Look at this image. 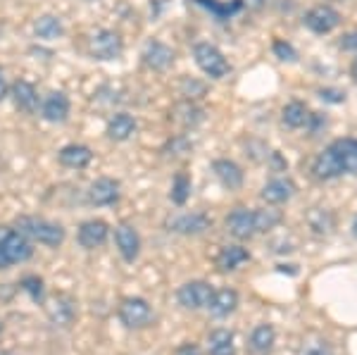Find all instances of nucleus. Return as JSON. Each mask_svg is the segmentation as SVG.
Masks as SVG:
<instances>
[{"label": "nucleus", "mask_w": 357, "mask_h": 355, "mask_svg": "<svg viewBox=\"0 0 357 355\" xmlns=\"http://www.w3.org/2000/svg\"><path fill=\"white\" fill-rule=\"evenodd\" d=\"M341 174H357V139H338L329 146Z\"/></svg>", "instance_id": "15"}, {"label": "nucleus", "mask_w": 357, "mask_h": 355, "mask_svg": "<svg viewBox=\"0 0 357 355\" xmlns=\"http://www.w3.org/2000/svg\"><path fill=\"white\" fill-rule=\"evenodd\" d=\"M350 74H353V79L357 82V57H355V62H353V65H350Z\"/></svg>", "instance_id": "41"}, {"label": "nucleus", "mask_w": 357, "mask_h": 355, "mask_svg": "<svg viewBox=\"0 0 357 355\" xmlns=\"http://www.w3.org/2000/svg\"><path fill=\"white\" fill-rule=\"evenodd\" d=\"M57 160L67 169H86L91 165V160H93V151L89 146H84V143H69V146L60 148Z\"/></svg>", "instance_id": "19"}, {"label": "nucleus", "mask_w": 357, "mask_h": 355, "mask_svg": "<svg viewBox=\"0 0 357 355\" xmlns=\"http://www.w3.org/2000/svg\"><path fill=\"white\" fill-rule=\"evenodd\" d=\"M341 48H343V50H353V53H357V31L345 33L343 41H341Z\"/></svg>", "instance_id": "36"}, {"label": "nucleus", "mask_w": 357, "mask_h": 355, "mask_svg": "<svg viewBox=\"0 0 357 355\" xmlns=\"http://www.w3.org/2000/svg\"><path fill=\"white\" fill-rule=\"evenodd\" d=\"M15 229L20 234H24L31 243H41V246H48V248H60L67 239V232L60 222L45 220V217H36V215L17 217Z\"/></svg>", "instance_id": "1"}, {"label": "nucleus", "mask_w": 357, "mask_h": 355, "mask_svg": "<svg viewBox=\"0 0 357 355\" xmlns=\"http://www.w3.org/2000/svg\"><path fill=\"white\" fill-rule=\"evenodd\" d=\"M20 289L24 291V294L31 299L33 303H43V296H45V289H43V279L41 277H33V274H29L20 282Z\"/></svg>", "instance_id": "31"}, {"label": "nucleus", "mask_w": 357, "mask_h": 355, "mask_svg": "<svg viewBox=\"0 0 357 355\" xmlns=\"http://www.w3.org/2000/svg\"><path fill=\"white\" fill-rule=\"evenodd\" d=\"M267 0H243V5H248L250 10H262Z\"/></svg>", "instance_id": "40"}, {"label": "nucleus", "mask_w": 357, "mask_h": 355, "mask_svg": "<svg viewBox=\"0 0 357 355\" xmlns=\"http://www.w3.org/2000/svg\"><path fill=\"white\" fill-rule=\"evenodd\" d=\"M117 317L119 322L124 324L126 329H148L155 322V312L153 305L141 296H129V299H122L117 308Z\"/></svg>", "instance_id": "3"}, {"label": "nucleus", "mask_w": 357, "mask_h": 355, "mask_svg": "<svg viewBox=\"0 0 357 355\" xmlns=\"http://www.w3.org/2000/svg\"><path fill=\"white\" fill-rule=\"evenodd\" d=\"M143 65L153 72H165L174 65V50L162 41H151L143 48Z\"/></svg>", "instance_id": "17"}, {"label": "nucleus", "mask_w": 357, "mask_h": 355, "mask_svg": "<svg viewBox=\"0 0 357 355\" xmlns=\"http://www.w3.org/2000/svg\"><path fill=\"white\" fill-rule=\"evenodd\" d=\"M338 24H341V15L331 5H317V8H312L305 15V27L314 33H329Z\"/></svg>", "instance_id": "14"}, {"label": "nucleus", "mask_w": 357, "mask_h": 355, "mask_svg": "<svg viewBox=\"0 0 357 355\" xmlns=\"http://www.w3.org/2000/svg\"><path fill=\"white\" fill-rule=\"evenodd\" d=\"M298 186L293 184L289 176H276V179L267 181L262 188V200L269 205H281V203H289V200L296 196Z\"/></svg>", "instance_id": "20"}, {"label": "nucleus", "mask_w": 357, "mask_h": 355, "mask_svg": "<svg viewBox=\"0 0 357 355\" xmlns=\"http://www.w3.org/2000/svg\"><path fill=\"white\" fill-rule=\"evenodd\" d=\"M0 331H3V319H0Z\"/></svg>", "instance_id": "43"}, {"label": "nucleus", "mask_w": 357, "mask_h": 355, "mask_svg": "<svg viewBox=\"0 0 357 355\" xmlns=\"http://www.w3.org/2000/svg\"><path fill=\"white\" fill-rule=\"evenodd\" d=\"M281 119H284V124L286 127H291V129H303V127H307L310 122L314 119V114L307 110V107L303 105V103H298V100H293L289 103V105L281 110Z\"/></svg>", "instance_id": "26"}, {"label": "nucleus", "mask_w": 357, "mask_h": 355, "mask_svg": "<svg viewBox=\"0 0 357 355\" xmlns=\"http://www.w3.org/2000/svg\"><path fill=\"white\" fill-rule=\"evenodd\" d=\"M227 232L238 241H248L257 234L255 227V213L248 208H234L227 217Z\"/></svg>", "instance_id": "13"}, {"label": "nucleus", "mask_w": 357, "mask_h": 355, "mask_svg": "<svg viewBox=\"0 0 357 355\" xmlns=\"http://www.w3.org/2000/svg\"><path fill=\"white\" fill-rule=\"evenodd\" d=\"M45 315L48 319L55 324V327H62V329H69L74 322H77V301L74 296L69 294H55L53 299L45 303Z\"/></svg>", "instance_id": "7"}, {"label": "nucleus", "mask_w": 357, "mask_h": 355, "mask_svg": "<svg viewBox=\"0 0 357 355\" xmlns=\"http://www.w3.org/2000/svg\"><path fill=\"white\" fill-rule=\"evenodd\" d=\"M172 119H174L176 124H181L183 129H193L205 119V112L195 105V100L186 98V100H181L174 105V114H172Z\"/></svg>", "instance_id": "25"}, {"label": "nucleus", "mask_w": 357, "mask_h": 355, "mask_svg": "<svg viewBox=\"0 0 357 355\" xmlns=\"http://www.w3.org/2000/svg\"><path fill=\"white\" fill-rule=\"evenodd\" d=\"M212 227V217L205 213H183L167 222V229L181 236H200Z\"/></svg>", "instance_id": "9"}, {"label": "nucleus", "mask_w": 357, "mask_h": 355, "mask_svg": "<svg viewBox=\"0 0 357 355\" xmlns=\"http://www.w3.org/2000/svg\"><path fill=\"white\" fill-rule=\"evenodd\" d=\"M181 93L186 96L188 100L203 98V96H205V84L195 82V79H183V82H181Z\"/></svg>", "instance_id": "33"}, {"label": "nucleus", "mask_w": 357, "mask_h": 355, "mask_svg": "<svg viewBox=\"0 0 357 355\" xmlns=\"http://www.w3.org/2000/svg\"><path fill=\"white\" fill-rule=\"evenodd\" d=\"M107 236H110V227L105 220H86L77 229V241L84 250H96L105 246Z\"/></svg>", "instance_id": "11"}, {"label": "nucleus", "mask_w": 357, "mask_h": 355, "mask_svg": "<svg viewBox=\"0 0 357 355\" xmlns=\"http://www.w3.org/2000/svg\"><path fill=\"white\" fill-rule=\"evenodd\" d=\"M212 296H215V289H212V284L203 282V279L186 282L183 286H178L176 291L178 305L186 308V310H207Z\"/></svg>", "instance_id": "6"}, {"label": "nucleus", "mask_w": 357, "mask_h": 355, "mask_svg": "<svg viewBox=\"0 0 357 355\" xmlns=\"http://www.w3.org/2000/svg\"><path fill=\"white\" fill-rule=\"evenodd\" d=\"M193 57H195V65L200 67V72L207 74L210 79H224L231 72L229 60L224 57L222 50L212 43H198L193 48Z\"/></svg>", "instance_id": "5"}, {"label": "nucleus", "mask_w": 357, "mask_h": 355, "mask_svg": "<svg viewBox=\"0 0 357 355\" xmlns=\"http://www.w3.org/2000/svg\"><path fill=\"white\" fill-rule=\"evenodd\" d=\"M122 53H124V41L117 31H112V29H98V31L91 33L89 55L93 57V60L110 62V60H117Z\"/></svg>", "instance_id": "4"}, {"label": "nucleus", "mask_w": 357, "mask_h": 355, "mask_svg": "<svg viewBox=\"0 0 357 355\" xmlns=\"http://www.w3.org/2000/svg\"><path fill=\"white\" fill-rule=\"evenodd\" d=\"M255 213V227H257V234H267L272 232V229H276L281 225V213L274 208H260V210H252Z\"/></svg>", "instance_id": "30"}, {"label": "nucleus", "mask_w": 357, "mask_h": 355, "mask_svg": "<svg viewBox=\"0 0 357 355\" xmlns=\"http://www.w3.org/2000/svg\"><path fill=\"white\" fill-rule=\"evenodd\" d=\"M188 196H191V176L186 172H176L174 181H172V191L169 198L174 205H186Z\"/></svg>", "instance_id": "29"}, {"label": "nucleus", "mask_w": 357, "mask_h": 355, "mask_svg": "<svg viewBox=\"0 0 357 355\" xmlns=\"http://www.w3.org/2000/svg\"><path fill=\"white\" fill-rule=\"evenodd\" d=\"M248 260H250L248 248H243V246H238V243H231V246H224L220 253H217L215 265H217V270H222V272H234Z\"/></svg>", "instance_id": "23"}, {"label": "nucleus", "mask_w": 357, "mask_h": 355, "mask_svg": "<svg viewBox=\"0 0 357 355\" xmlns=\"http://www.w3.org/2000/svg\"><path fill=\"white\" fill-rule=\"evenodd\" d=\"M33 31H36L38 38L43 41H53V38H60L65 33V27H62V20L55 15H41L36 22H33Z\"/></svg>", "instance_id": "27"}, {"label": "nucleus", "mask_w": 357, "mask_h": 355, "mask_svg": "<svg viewBox=\"0 0 357 355\" xmlns=\"http://www.w3.org/2000/svg\"><path fill=\"white\" fill-rule=\"evenodd\" d=\"M274 55L279 57V60H284V62H293L298 57L296 48H293L291 43H286V41H274Z\"/></svg>", "instance_id": "34"}, {"label": "nucleus", "mask_w": 357, "mask_h": 355, "mask_svg": "<svg viewBox=\"0 0 357 355\" xmlns=\"http://www.w3.org/2000/svg\"><path fill=\"white\" fill-rule=\"evenodd\" d=\"M122 196V184H119L117 179H112V176H100V179H96L93 184L89 186V191H86V198H89L91 205H96V208H107V205H114Z\"/></svg>", "instance_id": "8"}, {"label": "nucleus", "mask_w": 357, "mask_h": 355, "mask_svg": "<svg viewBox=\"0 0 357 355\" xmlns=\"http://www.w3.org/2000/svg\"><path fill=\"white\" fill-rule=\"evenodd\" d=\"M8 96H10V84H8V79H5L3 67H0V100H5Z\"/></svg>", "instance_id": "39"}, {"label": "nucleus", "mask_w": 357, "mask_h": 355, "mask_svg": "<svg viewBox=\"0 0 357 355\" xmlns=\"http://www.w3.org/2000/svg\"><path fill=\"white\" fill-rule=\"evenodd\" d=\"M207 355H234V334L229 329H215L207 336Z\"/></svg>", "instance_id": "28"}, {"label": "nucleus", "mask_w": 357, "mask_h": 355, "mask_svg": "<svg viewBox=\"0 0 357 355\" xmlns=\"http://www.w3.org/2000/svg\"><path fill=\"white\" fill-rule=\"evenodd\" d=\"M353 236L357 239V217H355V222H353Z\"/></svg>", "instance_id": "42"}, {"label": "nucleus", "mask_w": 357, "mask_h": 355, "mask_svg": "<svg viewBox=\"0 0 357 355\" xmlns=\"http://www.w3.org/2000/svg\"><path fill=\"white\" fill-rule=\"evenodd\" d=\"M105 134H107V139H110V141H117V143L129 141L131 136L136 134V119L131 117L129 112H117V114H112L110 122H107V127H105Z\"/></svg>", "instance_id": "22"}, {"label": "nucleus", "mask_w": 357, "mask_h": 355, "mask_svg": "<svg viewBox=\"0 0 357 355\" xmlns=\"http://www.w3.org/2000/svg\"><path fill=\"white\" fill-rule=\"evenodd\" d=\"M319 96L324 100H331V103H341L345 100V93H341V91H331V89H321L319 91Z\"/></svg>", "instance_id": "38"}, {"label": "nucleus", "mask_w": 357, "mask_h": 355, "mask_svg": "<svg viewBox=\"0 0 357 355\" xmlns=\"http://www.w3.org/2000/svg\"><path fill=\"white\" fill-rule=\"evenodd\" d=\"M236 308H238V294L227 286V289L215 291V296H212L207 310H210L212 317L224 319V317H229L231 312H236Z\"/></svg>", "instance_id": "24"}, {"label": "nucleus", "mask_w": 357, "mask_h": 355, "mask_svg": "<svg viewBox=\"0 0 357 355\" xmlns=\"http://www.w3.org/2000/svg\"><path fill=\"white\" fill-rule=\"evenodd\" d=\"M0 355H15V353H0Z\"/></svg>", "instance_id": "44"}, {"label": "nucleus", "mask_w": 357, "mask_h": 355, "mask_svg": "<svg viewBox=\"0 0 357 355\" xmlns=\"http://www.w3.org/2000/svg\"><path fill=\"white\" fill-rule=\"evenodd\" d=\"M10 96L15 100V107L24 114H36L41 110V96H38L36 86L26 79H17V82L10 86Z\"/></svg>", "instance_id": "12"}, {"label": "nucleus", "mask_w": 357, "mask_h": 355, "mask_svg": "<svg viewBox=\"0 0 357 355\" xmlns=\"http://www.w3.org/2000/svg\"><path fill=\"white\" fill-rule=\"evenodd\" d=\"M69 112H72V103H69L67 93H62V91H53L41 103V117L50 124L67 122Z\"/></svg>", "instance_id": "16"}, {"label": "nucleus", "mask_w": 357, "mask_h": 355, "mask_svg": "<svg viewBox=\"0 0 357 355\" xmlns=\"http://www.w3.org/2000/svg\"><path fill=\"white\" fill-rule=\"evenodd\" d=\"M191 148H193V143L188 141L186 136H174V139L165 146V153L167 156H186Z\"/></svg>", "instance_id": "32"}, {"label": "nucleus", "mask_w": 357, "mask_h": 355, "mask_svg": "<svg viewBox=\"0 0 357 355\" xmlns=\"http://www.w3.org/2000/svg\"><path fill=\"white\" fill-rule=\"evenodd\" d=\"M174 355H203V351H200L195 343H181L174 351Z\"/></svg>", "instance_id": "37"}, {"label": "nucleus", "mask_w": 357, "mask_h": 355, "mask_svg": "<svg viewBox=\"0 0 357 355\" xmlns=\"http://www.w3.org/2000/svg\"><path fill=\"white\" fill-rule=\"evenodd\" d=\"M212 172H215L217 181H220L227 191H238V188L243 186V179H245L243 169H241L234 160H227V158L215 160V163H212Z\"/></svg>", "instance_id": "18"}, {"label": "nucleus", "mask_w": 357, "mask_h": 355, "mask_svg": "<svg viewBox=\"0 0 357 355\" xmlns=\"http://www.w3.org/2000/svg\"><path fill=\"white\" fill-rule=\"evenodd\" d=\"M33 246L31 241L20 234L17 229H8L5 234H0V270H10L15 265L31 260Z\"/></svg>", "instance_id": "2"}, {"label": "nucleus", "mask_w": 357, "mask_h": 355, "mask_svg": "<svg viewBox=\"0 0 357 355\" xmlns=\"http://www.w3.org/2000/svg\"><path fill=\"white\" fill-rule=\"evenodd\" d=\"M276 343V331L272 324H257L248 336V351L252 355H269Z\"/></svg>", "instance_id": "21"}, {"label": "nucleus", "mask_w": 357, "mask_h": 355, "mask_svg": "<svg viewBox=\"0 0 357 355\" xmlns=\"http://www.w3.org/2000/svg\"><path fill=\"white\" fill-rule=\"evenodd\" d=\"M114 246H117L124 262H136L138 255H141V236H138L136 227L129 225V222L114 227Z\"/></svg>", "instance_id": "10"}, {"label": "nucleus", "mask_w": 357, "mask_h": 355, "mask_svg": "<svg viewBox=\"0 0 357 355\" xmlns=\"http://www.w3.org/2000/svg\"><path fill=\"white\" fill-rule=\"evenodd\" d=\"M303 355H333V353H331V348L326 341H312V343L305 346Z\"/></svg>", "instance_id": "35"}]
</instances>
